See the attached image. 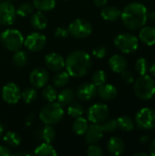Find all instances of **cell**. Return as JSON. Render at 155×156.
<instances>
[{"label":"cell","instance_id":"6da1fadb","mask_svg":"<svg viewBox=\"0 0 155 156\" xmlns=\"http://www.w3.org/2000/svg\"><path fill=\"white\" fill-rule=\"evenodd\" d=\"M147 8L141 3L127 5L121 14L123 25L130 30H139L147 22Z\"/></svg>","mask_w":155,"mask_h":156},{"label":"cell","instance_id":"7a4b0ae2","mask_svg":"<svg viewBox=\"0 0 155 156\" xmlns=\"http://www.w3.org/2000/svg\"><path fill=\"white\" fill-rule=\"evenodd\" d=\"M91 65L90 56L87 52L81 50L71 52L65 60L67 72L73 78H82L86 76L90 72Z\"/></svg>","mask_w":155,"mask_h":156},{"label":"cell","instance_id":"3957f363","mask_svg":"<svg viewBox=\"0 0 155 156\" xmlns=\"http://www.w3.org/2000/svg\"><path fill=\"white\" fill-rule=\"evenodd\" d=\"M134 82V93L140 100L149 101L155 95L154 79L147 74L140 75Z\"/></svg>","mask_w":155,"mask_h":156},{"label":"cell","instance_id":"277c9868","mask_svg":"<svg viewBox=\"0 0 155 156\" xmlns=\"http://www.w3.org/2000/svg\"><path fill=\"white\" fill-rule=\"evenodd\" d=\"M64 114L65 112L63 106L58 102L53 101L45 105L41 109L39 112V119L45 124L55 125L63 119Z\"/></svg>","mask_w":155,"mask_h":156},{"label":"cell","instance_id":"5b68a950","mask_svg":"<svg viewBox=\"0 0 155 156\" xmlns=\"http://www.w3.org/2000/svg\"><path fill=\"white\" fill-rule=\"evenodd\" d=\"M24 37L19 30L8 28L1 33L0 41L3 47L9 51H17L24 45Z\"/></svg>","mask_w":155,"mask_h":156},{"label":"cell","instance_id":"8992f818","mask_svg":"<svg viewBox=\"0 0 155 156\" xmlns=\"http://www.w3.org/2000/svg\"><path fill=\"white\" fill-rule=\"evenodd\" d=\"M114 44L122 53L130 54L137 50L139 42L138 38L131 33H122L114 38Z\"/></svg>","mask_w":155,"mask_h":156},{"label":"cell","instance_id":"52a82bcc","mask_svg":"<svg viewBox=\"0 0 155 156\" xmlns=\"http://www.w3.org/2000/svg\"><path fill=\"white\" fill-rule=\"evenodd\" d=\"M68 30L72 37L79 39H83L88 37L92 33V26L86 19L77 18L69 25Z\"/></svg>","mask_w":155,"mask_h":156},{"label":"cell","instance_id":"ba28073f","mask_svg":"<svg viewBox=\"0 0 155 156\" xmlns=\"http://www.w3.org/2000/svg\"><path fill=\"white\" fill-rule=\"evenodd\" d=\"M136 124L143 130L155 129V111L151 108H143L140 110L135 117Z\"/></svg>","mask_w":155,"mask_h":156},{"label":"cell","instance_id":"9c48e42d","mask_svg":"<svg viewBox=\"0 0 155 156\" xmlns=\"http://www.w3.org/2000/svg\"><path fill=\"white\" fill-rule=\"evenodd\" d=\"M109 116V108L107 105L103 103H96L91 105L88 112L87 117L89 122L91 123H102L105 120L108 119Z\"/></svg>","mask_w":155,"mask_h":156},{"label":"cell","instance_id":"30bf717a","mask_svg":"<svg viewBox=\"0 0 155 156\" xmlns=\"http://www.w3.org/2000/svg\"><path fill=\"white\" fill-rule=\"evenodd\" d=\"M47 42L46 37L38 32L31 33L24 39V46L31 52H38L43 49Z\"/></svg>","mask_w":155,"mask_h":156},{"label":"cell","instance_id":"8fae6325","mask_svg":"<svg viewBox=\"0 0 155 156\" xmlns=\"http://www.w3.org/2000/svg\"><path fill=\"white\" fill-rule=\"evenodd\" d=\"M16 16L14 5L8 1L0 3V24L3 26H11Z\"/></svg>","mask_w":155,"mask_h":156},{"label":"cell","instance_id":"7c38bea8","mask_svg":"<svg viewBox=\"0 0 155 156\" xmlns=\"http://www.w3.org/2000/svg\"><path fill=\"white\" fill-rule=\"evenodd\" d=\"M2 98L8 104H16L21 99V90L16 83H6L2 89Z\"/></svg>","mask_w":155,"mask_h":156},{"label":"cell","instance_id":"4fadbf2b","mask_svg":"<svg viewBox=\"0 0 155 156\" xmlns=\"http://www.w3.org/2000/svg\"><path fill=\"white\" fill-rule=\"evenodd\" d=\"M49 80L48 72L43 68L34 69L29 75V81L32 86L36 89L43 88L47 85Z\"/></svg>","mask_w":155,"mask_h":156},{"label":"cell","instance_id":"5bb4252c","mask_svg":"<svg viewBox=\"0 0 155 156\" xmlns=\"http://www.w3.org/2000/svg\"><path fill=\"white\" fill-rule=\"evenodd\" d=\"M97 94V87L93 83L85 82L79 85L76 90V96L82 101H89L92 100Z\"/></svg>","mask_w":155,"mask_h":156},{"label":"cell","instance_id":"9a60e30c","mask_svg":"<svg viewBox=\"0 0 155 156\" xmlns=\"http://www.w3.org/2000/svg\"><path fill=\"white\" fill-rule=\"evenodd\" d=\"M45 63L48 69L52 71H59L65 67V59L58 53L52 52L45 57Z\"/></svg>","mask_w":155,"mask_h":156},{"label":"cell","instance_id":"2e32d148","mask_svg":"<svg viewBox=\"0 0 155 156\" xmlns=\"http://www.w3.org/2000/svg\"><path fill=\"white\" fill-rule=\"evenodd\" d=\"M103 133L104 132H103L100 124L92 123L90 126H89L86 133L84 134L86 144H97L103 137Z\"/></svg>","mask_w":155,"mask_h":156},{"label":"cell","instance_id":"e0dca14e","mask_svg":"<svg viewBox=\"0 0 155 156\" xmlns=\"http://www.w3.org/2000/svg\"><path fill=\"white\" fill-rule=\"evenodd\" d=\"M109 66L112 71L116 73H122L127 69L128 63L126 58L122 55H113L109 59Z\"/></svg>","mask_w":155,"mask_h":156},{"label":"cell","instance_id":"ac0fdd59","mask_svg":"<svg viewBox=\"0 0 155 156\" xmlns=\"http://www.w3.org/2000/svg\"><path fill=\"white\" fill-rule=\"evenodd\" d=\"M107 148L108 151L112 154V155H121L125 149V144L122 139L117 136L111 137L107 144Z\"/></svg>","mask_w":155,"mask_h":156},{"label":"cell","instance_id":"d6986e66","mask_svg":"<svg viewBox=\"0 0 155 156\" xmlns=\"http://www.w3.org/2000/svg\"><path fill=\"white\" fill-rule=\"evenodd\" d=\"M97 94L103 101H111L117 96V89L111 84H102L98 87Z\"/></svg>","mask_w":155,"mask_h":156},{"label":"cell","instance_id":"ffe728a7","mask_svg":"<svg viewBox=\"0 0 155 156\" xmlns=\"http://www.w3.org/2000/svg\"><path fill=\"white\" fill-rule=\"evenodd\" d=\"M139 38L147 46L155 45V27L148 26L143 27L139 33Z\"/></svg>","mask_w":155,"mask_h":156},{"label":"cell","instance_id":"44dd1931","mask_svg":"<svg viewBox=\"0 0 155 156\" xmlns=\"http://www.w3.org/2000/svg\"><path fill=\"white\" fill-rule=\"evenodd\" d=\"M30 25L36 30H43L48 25V18L42 11H37L32 15L30 18Z\"/></svg>","mask_w":155,"mask_h":156},{"label":"cell","instance_id":"7402d4cb","mask_svg":"<svg viewBox=\"0 0 155 156\" xmlns=\"http://www.w3.org/2000/svg\"><path fill=\"white\" fill-rule=\"evenodd\" d=\"M122 11L115 6H105L100 10L101 17L106 21H115L121 17Z\"/></svg>","mask_w":155,"mask_h":156},{"label":"cell","instance_id":"603a6c76","mask_svg":"<svg viewBox=\"0 0 155 156\" xmlns=\"http://www.w3.org/2000/svg\"><path fill=\"white\" fill-rule=\"evenodd\" d=\"M74 98H75V93L71 89H64L58 93L57 100L58 103H60L62 106H66L72 103Z\"/></svg>","mask_w":155,"mask_h":156},{"label":"cell","instance_id":"cb8c5ba5","mask_svg":"<svg viewBox=\"0 0 155 156\" xmlns=\"http://www.w3.org/2000/svg\"><path fill=\"white\" fill-rule=\"evenodd\" d=\"M12 61L16 68H25L28 64V55L26 51L19 49L17 51H15Z\"/></svg>","mask_w":155,"mask_h":156},{"label":"cell","instance_id":"d4e9b609","mask_svg":"<svg viewBox=\"0 0 155 156\" xmlns=\"http://www.w3.org/2000/svg\"><path fill=\"white\" fill-rule=\"evenodd\" d=\"M34 154L39 156H57L58 153L54 149V147L50 145V144L44 142L35 149Z\"/></svg>","mask_w":155,"mask_h":156},{"label":"cell","instance_id":"484cf974","mask_svg":"<svg viewBox=\"0 0 155 156\" xmlns=\"http://www.w3.org/2000/svg\"><path fill=\"white\" fill-rule=\"evenodd\" d=\"M89 128L88 121L85 118H82L81 116L79 118H76L72 124V130L77 135H84Z\"/></svg>","mask_w":155,"mask_h":156},{"label":"cell","instance_id":"4316f807","mask_svg":"<svg viewBox=\"0 0 155 156\" xmlns=\"http://www.w3.org/2000/svg\"><path fill=\"white\" fill-rule=\"evenodd\" d=\"M39 136L42 141H44L45 143L50 144L56 137V131L52 127V125L45 124V126L40 130Z\"/></svg>","mask_w":155,"mask_h":156},{"label":"cell","instance_id":"83f0119b","mask_svg":"<svg viewBox=\"0 0 155 156\" xmlns=\"http://www.w3.org/2000/svg\"><path fill=\"white\" fill-rule=\"evenodd\" d=\"M4 142L11 148H16L18 147L21 144V137L18 133L15 132H7L4 137H3Z\"/></svg>","mask_w":155,"mask_h":156},{"label":"cell","instance_id":"f1b7e54d","mask_svg":"<svg viewBox=\"0 0 155 156\" xmlns=\"http://www.w3.org/2000/svg\"><path fill=\"white\" fill-rule=\"evenodd\" d=\"M69 77L70 76L67 71H59L53 77L52 83L56 88H63L68 84Z\"/></svg>","mask_w":155,"mask_h":156},{"label":"cell","instance_id":"f546056e","mask_svg":"<svg viewBox=\"0 0 155 156\" xmlns=\"http://www.w3.org/2000/svg\"><path fill=\"white\" fill-rule=\"evenodd\" d=\"M33 5L39 11H50L56 6V0H33Z\"/></svg>","mask_w":155,"mask_h":156},{"label":"cell","instance_id":"4dcf8cb0","mask_svg":"<svg viewBox=\"0 0 155 156\" xmlns=\"http://www.w3.org/2000/svg\"><path fill=\"white\" fill-rule=\"evenodd\" d=\"M118 128L122 132H131L134 129V122L128 116H122L117 119Z\"/></svg>","mask_w":155,"mask_h":156},{"label":"cell","instance_id":"1f68e13d","mask_svg":"<svg viewBox=\"0 0 155 156\" xmlns=\"http://www.w3.org/2000/svg\"><path fill=\"white\" fill-rule=\"evenodd\" d=\"M42 96L48 102H53L57 100L58 92H57L56 89L54 87H52L51 85H46L43 87Z\"/></svg>","mask_w":155,"mask_h":156},{"label":"cell","instance_id":"d6a6232c","mask_svg":"<svg viewBox=\"0 0 155 156\" xmlns=\"http://www.w3.org/2000/svg\"><path fill=\"white\" fill-rule=\"evenodd\" d=\"M83 113H84V108L79 103L72 102L68 107V114L74 119L82 116Z\"/></svg>","mask_w":155,"mask_h":156},{"label":"cell","instance_id":"836d02e7","mask_svg":"<svg viewBox=\"0 0 155 156\" xmlns=\"http://www.w3.org/2000/svg\"><path fill=\"white\" fill-rule=\"evenodd\" d=\"M33 10H34V5L31 3L25 2V3L21 4L16 9V12L17 16H22V17H26L33 13Z\"/></svg>","mask_w":155,"mask_h":156},{"label":"cell","instance_id":"e575fe53","mask_svg":"<svg viewBox=\"0 0 155 156\" xmlns=\"http://www.w3.org/2000/svg\"><path fill=\"white\" fill-rule=\"evenodd\" d=\"M21 98L26 103H32L37 98V91L34 88H27L23 90V92H21Z\"/></svg>","mask_w":155,"mask_h":156},{"label":"cell","instance_id":"d590c367","mask_svg":"<svg viewBox=\"0 0 155 156\" xmlns=\"http://www.w3.org/2000/svg\"><path fill=\"white\" fill-rule=\"evenodd\" d=\"M91 80H92V83L96 86V87H99L104 83H106V80H107V74L104 70H97L92 78H91Z\"/></svg>","mask_w":155,"mask_h":156},{"label":"cell","instance_id":"8d00e7d4","mask_svg":"<svg viewBox=\"0 0 155 156\" xmlns=\"http://www.w3.org/2000/svg\"><path fill=\"white\" fill-rule=\"evenodd\" d=\"M101 128H102L104 133H112V132H114L115 130L118 129L117 120H115V119L105 120L101 124Z\"/></svg>","mask_w":155,"mask_h":156},{"label":"cell","instance_id":"74e56055","mask_svg":"<svg viewBox=\"0 0 155 156\" xmlns=\"http://www.w3.org/2000/svg\"><path fill=\"white\" fill-rule=\"evenodd\" d=\"M135 69L139 75L146 74L148 70V62L144 58H140L135 62Z\"/></svg>","mask_w":155,"mask_h":156},{"label":"cell","instance_id":"f35d334b","mask_svg":"<svg viewBox=\"0 0 155 156\" xmlns=\"http://www.w3.org/2000/svg\"><path fill=\"white\" fill-rule=\"evenodd\" d=\"M87 154L89 156H102L103 151L101 147H100L96 144H90V146L88 147Z\"/></svg>","mask_w":155,"mask_h":156},{"label":"cell","instance_id":"ab89813d","mask_svg":"<svg viewBox=\"0 0 155 156\" xmlns=\"http://www.w3.org/2000/svg\"><path fill=\"white\" fill-rule=\"evenodd\" d=\"M92 54L94 57H96L98 58H103L107 54V48H106V47H103V46L95 48L92 50Z\"/></svg>","mask_w":155,"mask_h":156},{"label":"cell","instance_id":"60d3db41","mask_svg":"<svg viewBox=\"0 0 155 156\" xmlns=\"http://www.w3.org/2000/svg\"><path fill=\"white\" fill-rule=\"evenodd\" d=\"M121 74H122V79H123L127 83H133V81H134V76H133V74H132V71L127 70V69H126L123 70Z\"/></svg>","mask_w":155,"mask_h":156},{"label":"cell","instance_id":"b9f144b4","mask_svg":"<svg viewBox=\"0 0 155 156\" xmlns=\"http://www.w3.org/2000/svg\"><path fill=\"white\" fill-rule=\"evenodd\" d=\"M69 35V30L65 27H59L56 29L55 31V37H58V38H64V37H67Z\"/></svg>","mask_w":155,"mask_h":156},{"label":"cell","instance_id":"7bdbcfd3","mask_svg":"<svg viewBox=\"0 0 155 156\" xmlns=\"http://www.w3.org/2000/svg\"><path fill=\"white\" fill-rule=\"evenodd\" d=\"M11 154H12V153L8 147L0 145V156H10Z\"/></svg>","mask_w":155,"mask_h":156},{"label":"cell","instance_id":"ee69618b","mask_svg":"<svg viewBox=\"0 0 155 156\" xmlns=\"http://www.w3.org/2000/svg\"><path fill=\"white\" fill-rule=\"evenodd\" d=\"M149 23L151 27H155V12H151L147 15V22Z\"/></svg>","mask_w":155,"mask_h":156},{"label":"cell","instance_id":"f6af8a7d","mask_svg":"<svg viewBox=\"0 0 155 156\" xmlns=\"http://www.w3.org/2000/svg\"><path fill=\"white\" fill-rule=\"evenodd\" d=\"M149 153L151 155L155 156V139L151 143V144L149 146Z\"/></svg>","mask_w":155,"mask_h":156},{"label":"cell","instance_id":"bcb514c9","mask_svg":"<svg viewBox=\"0 0 155 156\" xmlns=\"http://www.w3.org/2000/svg\"><path fill=\"white\" fill-rule=\"evenodd\" d=\"M93 3L97 6H104L108 3V0H93Z\"/></svg>","mask_w":155,"mask_h":156},{"label":"cell","instance_id":"7dc6e473","mask_svg":"<svg viewBox=\"0 0 155 156\" xmlns=\"http://www.w3.org/2000/svg\"><path fill=\"white\" fill-rule=\"evenodd\" d=\"M149 140H150V137L148 136V135H143V136H142L141 138H140V143L143 144H146L147 142H149Z\"/></svg>","mask_w":155,"mask_h":156},{"label":"cell","instance_id":"c3c4849f","mask_svg":"<svg viewBox=\"0 0 155 156\" xmlns=\"http://www.w3.org/2000/svg\"><path fill=\"white\" fill-rule=\"evenodd\" d=\"M30 153H26V152H19V153H16L15 156H30Z\"/></svg>","mask_w":155,"mask_h":156},{"label":"cell","instance_id":"681fc988","mask_svg":"<svg viewBox=\"0 0 155 156\" xmlns=\"http://www.w3.org/2000/svg\"><path fill=\"white\" fill-rule=\"evenodd\" d=\"M150 71H151V73H152V75L155 77V61L151 65V67H150Z\"/></svg>","mask_w":155,"mask_h":156},{"label":"cell","instance_id":"f907efd6","mask_svg":"<svg viewBox=\"0 0 155 156\" xmlns=\"http://www.w3.org/2000/svg\"><path fill=\"white\" fill-rule=\"evenodd\" d=\"M149 154L146 153H137L135 154H133V156H148Z\"/></svg>","mask_w":155,"mask_h":156},{"label":"cell","instance_id":"816d5d0a","mask_svg":"<svg viewBox=\"0 0 155 156\" xmlns=\"http://www.w3.org/2000/svg\"><path fill=\"white\" fill-rule=\"evenodd\" d=\"M3 133H4V127H3V125L1 124V122H0V137L2 136Z\"/></svg>","mask_w":155,"mask_h":156},{"label":"cell","instance_id":"f5cc1de1","mask_svg":"<svg viewBox=\"0 0 155 156\" xmlns=\"http://www.w3.org/2000/svg\"><path fill=\"white\" fill-rule=\"evenodd\" d=\"M14 1H16V0H14Z\"/></svg>","mask_w":155,"mask_h":156},{"label":"cell","instance_id":"db71d44e","mask_svg":"<svg viewBox=\"0 0 155 156\" xmlns=\"http://www.w3.org/2000/svg\"><path fill=\"white\" fill-rule=\"evenodd\" d=\"M0 1H1V0H0Z\"/></svg>","mask_w":155,"mask_h":156}]
</instances>
